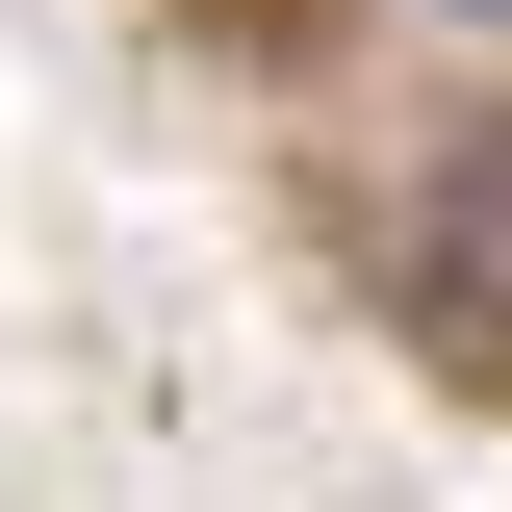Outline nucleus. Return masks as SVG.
<instances>
[{"label": "nucleus", "instance_id": "1", "mask_svg": "<svg viewBox=\"0 0 512 512\" xmlns=\"http://www.w3.org/2000/svg\"><path fill=\"white\" fill-rule=\"evenodd\" d=\"M410 333L461 384H512V154H436L410 180Z\"/></svg>", "mask_w": 512, "mask_h": 512}]
</instances>
